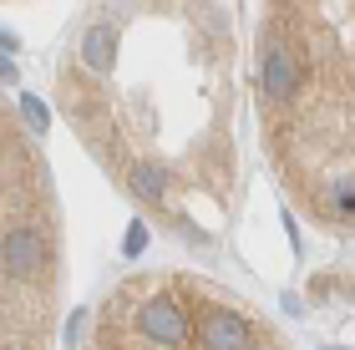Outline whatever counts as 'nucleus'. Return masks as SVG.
<instances>
[{
    "label": "nucleus",
    "instance_id": "obj_1",
    "mask_svg": "<svg viewBox=\"0 0 355 350\" xmlns=\"http://www.w3.org/2000/svg\"><path fill=\"white\" fill-rule=\"evenodd\" d=\"M259 97L300 209L325 229H355V0H274Z\"/></svg>",
    "mask_w": 355,
    "mask_h": 350
},
{
    "label": "nucleus",
    "instance_id": "obj_2",
    "mask_svg": "<svg viewBox=\"0 0 355 350\" xmlns=\"http://www.w3.org/2000/svg\"><path fill=\"white\" fill-rule=\"evenodd\" d=\"M6 152V350L46 345L56 310V209L51 183L21 122H0Z\"/></svg>",
    "mask_w": 355,
    "mask_h": 350
},
{
    "label": "nucleus",
    "instance_id": "obj_3",
    "mask_svg": "<svg viewBox=\"0 0 355 350\" xmlns=\"http://www.w3.org/2000/svg\"><path fill=\"white\" fill-rule=\"evenodd\" d=\"M208 305L203 290H193L188 279H168V274H148V284L132 295H112L107 320H127V330L112 335V345H198V315Z\"/></svg>",
    "mask_w": 355,
    "mask_h": 350
},
{
    "label": "nucleus",
    "instance_id": "obj_4",
    "mask_svg": "<svg viewBox=\"0 0 355 350\" xmlns=\"http://www.w3.org/2000/svg\"><path fill=\"white\" fill-rule=\"evenodd\" d=\"M142 244H148V229L132 224V229H127V254H142Z\"/></svg>",
    "mask_w": 355,
    "mask_h": 350
}]
</instances>
